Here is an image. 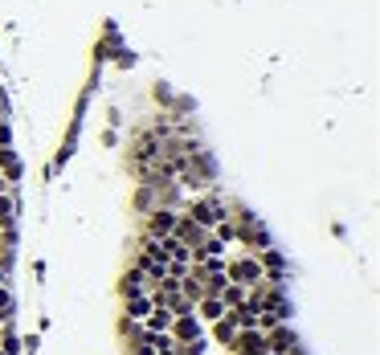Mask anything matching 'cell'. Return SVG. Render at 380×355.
Wrapping results in <instances>:
<instances>
[{
  "label": "cell",
  "instance_id": "cell-13",
  "mask_svg": "<svg viewBox=\"0 0 380 355\" xmlns=\"http://www.w3.org/2000/svg\"><path fill=\"white\" fill-rule=\"evenodd\" d=\"M8 318H12V294L0 286V323H8Z\"/></svg>",
  "mask_w": 380,
  "mask_h": 355
},
{
  "label": "cell",
  "instance_id": "cell-6",
  "mask_svg": "<svg viewBox=\"0 0 380 355\" xmlns=\"http://www.w3.org/2000/svg\"><path fill=\"white\" fill-rule=\"evenodd\" d=\"M172 318H176L172 311H164V307H156V303H152V311H147V318H143L139 327H143L147 335H164V331L172 327Z\"/></svg>",
  "mask_w": 380,
  "mask_h": 355
},
{
  "label": "cell",
  "instance_id": "cell-5",
  "mask_svg": "<svg viewBox=\"0 0 380 355\" xmlns=\"http://www.w3.org/2000/svg\"><path fill=\"white\" fill-rule=\"evenodd\" d=\"M176 221H180V213H172V209H156L152 217H147V237H172V229H176Z\"/></svg>",
  "mask_w": 380,
  "mask_h": 355
},
{
  "label": "cell",
  "instance_id": "cell-8",
  "mask_svg": "<svg viewBox=\"0 0 380 355\" xmlns=\"http://www.w3.org/2000/svg\"><path fill=\"white\" fill-rule=\"evenodd\" d=\"M217 298L225 303V311H233V307H242V303H246V286H237V282H225Z\"/></svg>",
  "mask_w": 380,
  "mask_h": 355
},
{
  "label": "cell",
  "instance_id": "cell-9",
  "mask_svg": "<svg viewBox=\"0 0 380 355\" xmlns=\"http://www.w3.org/2000/svg\"><path fill=\"white\" fill-rule=\"evenodd\" d=\"M212 339H217V343H221V347H233V339H237V327H233V323H229V314H225V318H217V323H212Z\"/></svg>",
  "mask_w": 380,
  "mask_h": 355
},
{
  "label": "cell",
  "instance_id": "cell-14",
  "mask_svg": "<svg viewBox=\"0 0 380 355\" xmlns=\"http://www.w3.org/2000/svg\"><path fill=\"white\" fill-rule=\"evenodd\" d=\"M131 355H156L152 347H131Z\"/></svg>",
  "mask_w": 380,
  "mask_h": 355
},
{
  "label": "cell",
  "instance_id": "cell-7",
  "mask_svg": "<svg viewBox=\"0 0 380 355\" xmlns=\"http://www.w3.org/2000/svg\"><path fill=\"white\" fill-rule=\"evenodd\" d=\"M192 314H197L201 323H217V318H225V303H221L217 294H205V298L192 307Z\"/></svg>",
  "mask_w": 380,
  "mask_h": 355
},
{
  "label": "cell",
  "instance_id": "cell-3",
  "mask_svg": "<svg viewBox=\"0 0 380 355\" xmlns=\"http://www.w3.org/2000/svg\"><path fill=\"white\" fill-rule=\"evenodd\" d=\"M172 343H188V339H197V335H205V327H201V318L197 314H176L168 327Z\"/></svg>",
  "mask_w": 380,
  "mask_h": 355
},
{
  "label": "cell",
  "instance_id": "cell-11",
  "mask_svg": "<svg viewBox=\"0 0 380 355\" xmlns=\"http://www.w3.org/2000/svg\"><path fill=\"white\" fill-rule=\"evenodd\" d=\"M12 217H17V204L8 192H0V229H12Z\"/></svg>",
  "mask_w": 380,
  "mask_h": 355
},
{
  "label": "cell",
  "instance_id": "cell-1",
  "mask_svg": "<svg viewBox=\"0 0 380 355\" xmlns=\"http://www.w3.org/2000/svg\"><path fill=\"white\" fill-rule=\"evenodd\" d=\"M225 217H229V213H225V204H221L217 196H201V200H192V204H188V221L201 224L205 233H209L217 221H225Z\"/></svg>",
  "mask_w": 380,
  "mask_h": 355
},
{
  "label": "cell",
  "instance_id": "cell-17",
  "mask_svg": "<svg viewBox=\"0 0 380 355\" xmlns=\"http://www.w3.org/2000/svg\"><path fill=\"white\" fill-rule=\"evenodd\" d=\"M8 184H12V180H8V176H0V192H8Z\"/></svg>",
  "mask_w": 380,
  "mask_h": 355
},
{
  "label": "cell",
  "instance_id": "cell-10",
  "mask_svg": "<svg viewBox=\"0 0 380 355\" xmlns=\"http://www.w3.org/2000/svg\"><path fill=\"white\" fill-rule=\"evenodd\" d=\"M147 311H152V298H143V294H131V298H127V318H131V323H143Z\"/></svg>",
  "mask_w": 380,
  "mask_h": 355
},
{
  "label": "cell",
  "instance_id": "cell-12",
  "mask_svg": "<svg viewBox=\"0 0 380 355\" xmlns=\"http://www.w3.org/2000/svg\"><path fill=\"white\" fill-rule=\"evenodd\" d=\"M123 294L127 298H131V294H143V274H139V269H131L123 278Z\"/></svg>",
  "mask_w": 380,
  "mask_h": 355
},
{
  "label": "cell",
  "instance_id": "cell-4",
  "mask_svg": "<svg viewBox=\"0 0 380 355\" xmlns=\"http://www.w3.org/2000/svg\"><path fill=\"white\" fill-rule=\"evenodd\" d=\"M295 331L287 327V323H278L274 331H266V355H287L291 347H295Z\"/></svg>",
  "mask_w": 380,
  "mask_h": 355
},
{
  "label": "cell",
  "instance_id": "cell-16",
  "mask_svg": "<svg viewBox=\"0 0 380 355\" xmlns=\"http://www.w3.org/2000/svg\"><path fill=\"white\" fill-rule=\"evenodd\" d=\"M0 143H8V127L4 123H0Z\"/></svg>",
  "mask_w": 380,
  "mask_h": 355
},
{
  "label": "cell",
  "instance_id": "cell-2",
  "mask_svg": "<svg viewBox=\"0 0 380 355\" xmlns=\"http://www.w3.org/2000/svg\"><path fill=\"white\" fill-rule=\"evenodd\" d=\"M225 274H229V282H237V286H246V290L266 282V274H262V266H257V258H237V262L225 266Z\"/></svg>",
  "mask_w": 380,
  "mask_h": 355
},
{
  "label": "cell",
  "instance_id": "cell-15",
  "mask_svg": "<svg viewBox=\"0 0 380 355\" xmlns=\"http://www.w3.org/2000/svg\"><path fill=\"white\" fill-rule=\"evenodd\" d=\"M4 282H8V269H4V262H0V286H4Z\"/></svg>",
  "mask_w": 380,
  "mask_h": 355
}]
</instances>
